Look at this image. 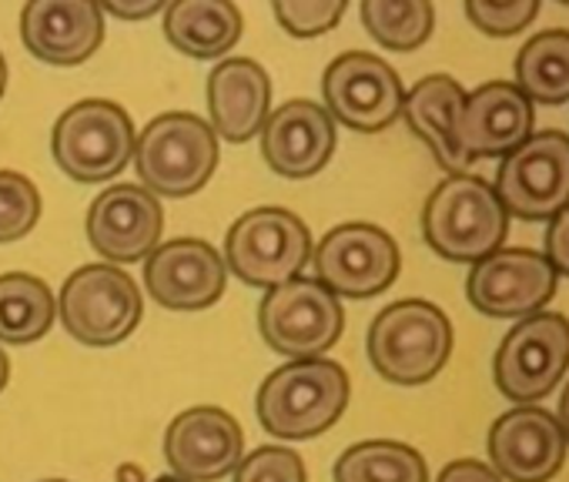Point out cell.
<instances>
[{
	"mask_svg": "<svg viewBox=\"0 0 569 482\" xmlns=\"http://www.w3.org/2000/svg\"><path fill=\"white\" fill-rule=\"evenodd\" d=\"M506 231L509 214L496 188L479 174H449L426 198L422 238L446 262H482L486 255L502 249Z\"/></svg>",
	"mask_w": 569,
	"mask_h": 482,
	"instance_id": "cell-1",
	"label": "cell"
},
{
	"mask_svg": "<svg viewBox=\"0 0 569 482\" xmlns=\"http://www.w3.org/2000/svg\"><path fill=\"white\" fill-rule=\"evenodd\" d=\"M352 399L346 369L332 359L289 362L274 369L254 399L258 422L278 439H312L332 429Z\"/></svg>",
	"mask_w": 569,
	"mask_h": 482,
	"instance_id": "cell-2",
	"label": "cell"
},
{
	"mask_svg": "<svg viewBox=\"0 0 569 482\" xmlns=\"http://www.w3.org/2000/svg\"><path fill=\"white\" fill-rule=\"evenodd\" d=\"M366 349L386 382L426 385L452 355V322L426 299H402L372 319Z\"/></svg>",
	"mask_w": 569,
	"mask_h": 482,
	"instance_id": "cell-3",
	"label": "cell"
},
{
	"mask_svg": "<svg viewBox=\"0 0 569 482\" xmlns=\"http://www.w3.org/2000/svg\"><path fill=\"white\" fill-rule=\"evenodd\" d=\"M218 158V134L204 118L168 111L138 134L131 164L154 198H188L211 181Z\"/></svg>",
	"mask_w": 569,
	"mask_h": 482,
	"instance_id": "cell-4",
	"label": "cell"
},
{
	"mask_svg": "<svg viewBox=\"0 0 569 482\" xmlns=\"http://www.w3.org/2000/svg\"><path fill=\"white\" fill-rule=\"evenodd\" d=\"M224 269L251 289L302 279L312 262L309 224L289 208H251L224 234Z\"/></svg>",
	"mask_w": 569,
	"mask_h": 482,
	"instance_id": "cell-5",
	"label": "cell"
},
{
	"mask_svg": "<svg viewBox=\"0 0 569 482\" xmlns=\"http://www.w3.org/2000/svg\"><path fill=\"white\" fill-rule=\"evenodd\" d=\"M134 141V121L121 104L88 98L58 118L51 131V154L68 178L81 184H101L131 164Z\"/></svg>",
	"mask_w": 569,
	"mask_h": 482,
	"instance_id": "cell-6",
	"label": "cell"
},
{
	"mask_svg": "<svg viewBox=\"0 0 569 482\" xmlns=\"http://www.w3.org/2000/svg\"><path fill=\"white\" fill-rule=\"evenodd\" d=\"M144 315L138 282L108 262L84 265L68 275L58 295V319L71 339L88 349H111L124 342Z\"/></svg>",
	"mask_w": 569,
	"mask_h": 482,
	"instance_id": "cell-7",
	"label": "cell"
},
{
	"mask_svg": "<svg viewBox=\"0 0 569 482\" xmlns=\"http://www.w3.org/2000/svg\"><path fill=\"white\" fill-rule=\"evenodd\" d=\"M346 309L322 282L316 279H292L268 295L258 305V332L264 345L292 362L326 359V352L342 339Z\"/></svg>",
	"mask_w": 569,
	"mask_h": 482,
	"instance_id": "cell-8",
	"label": "cell"
},
{
	"mask_svg": "<svg viewBox=\"0 0 569 482\" xmlns=\"http://www.w3.org/2000/svg\"><path fill=\"white\" fill-rule=\"evenodd\" d=\"M569 369V319L559 312H536L519 319L496 349V389L516 402L532 405L546 399Z\"/></svg>",
	"mask_w": 569,
	"mask_h": 482,
	"instance_id": "cell-9",
	"label": "cell"
},
{
	"mask_svg": "<svg viewBox=\"0 0 569 482\" xmlns=\"http://www.w3.org/2000/svg\"><path fill=\"white\" fill-rule=\"evenodd\" d=\"M316 282L336 299H372L382 295L402 269L396 238L369 221H349L332 228L312 249Z\"/></svg>",
	"mask_w": 569,
	"mask_h": 482,
	"instance_id": "cell-10",
	"label": "cell"
},
{
	"mask_svg": "<svg viewBox=\"0 0 569 482\" xmlns=\"http://www.w3.org/2000/svg\"><path fill=\"white\" fill-rule=\"evenodd\" d=\"M492 188L509 218L552 221L562 208H569V134H529L499 161Z\"/></svg>",
	"mask_w": 569,
	"mask_h": 482,
	"instance_id": "cell-11",
	"label": "cell"
},
{
	"mask_svg": "<svg viewBox=\"0 0 569 482\" xmlns=\"http://www.w3.org/2000/svg\"><path fill=\"white\" fill-rule=\"evenodd\" d=\"M322 98L332 121L359 131L379 134L402 118L406 88L389 61L366 51L339 54L322 78Z\"/></svg>",
	"mask_w": 569,
	"mask_h": 482,
	"instance_id": "cell-12",
	"label": "cell"
},
{
	"mask_svg": "<svg viewBox=\"0 0 569 482\" xmlns=\"http://www.w3.org/2000/svg\"><path fill=\"white\" fill-rule=\"evenodd\" d=\"M559 275L542 252L499 249L476 262L466 279V299L489 319H529L549 305Z\"/></svg>",
	"mask_w": 569,
	"mask_h": 482,
	"instance_id": "cell-13",
	"label": "cell"
},
{
	"mask_svg": "<svg viewBox=\"0 0 569 482\" xmlns=\"http://www.w3.org/2000/svg\"><path fill=\"white\" fill-rule=\"evenodd\" d=\"M84 231L108 265L144 262L164 238V208L141 184H111L91 201Z\"/></svg>",
	"mask_w": 569,
	"mask_h": 482,
	"instance_id": "cell-14",
	"label": "cell"
},
{
	"mask_svg": "<svg viewBox=\"0 0 569 482\" xmlns=\"http://www.w3.org/2000/svg\"><path fill=\"white\" fill-rule=\"evenodd\" d=\"M164 459L171 475L184 482H218L244 459V432L238 419L218 405H194L164 429Z\"/></svg>",
	"mask_w": 569,
	"mask_h": 482,
	"instance_id": "cell-15",
	"label": "cell"
},
{
	"mask_svg": "<svg viewBox=\"0 0 569 482\" xmlns=\"http://www.w3.org/2000/svg\"><path fill=\"white\" fill-rule=\"evenodd\" d=\"M228 269L214 245L201 238H174L144 259L148 295L171 312H201L224 295Z\"/></svg>",
	"mask_w": 569,
	"mask_h": 482,
	"instance_id": "cell-16",
	"label": "cell"
},
{
	"mask_svg": "<svg viewBox=\"0 0 569 482\" xmlns=\"http://www.w3.org/2000/svg\"><path fill=\"white\" fill-rule=\"evenodd\" d=\"M489 469L502 482H549L566 462V435L552 412L516 405L489 429Z\"/></svg>",
	"mask_w": 569,
	"mask_h": 482,
	"instance_id": "cell-17",
	"label": "cell"
},
{
	"mask_svg": "<svg viewBox=\"0 0 569 482\" xmlns=\"http://www.w3.org/2000/svg\"><path fill=\"white\" fill-rule=\"evenodd\" d=\"M258 138H261V158L274 174L302 181L329 164L339 134L332 114L322 104L299 98L274 108Z\"/></svg>",
	"mask_w": 569,
	"mask_h": 482,
	"instance_id": "cell-18",
	"label": "cell"
},
{
	"mask_svg": "<svg viewBox=\"0 0 569 482\" xmlns=\"http://www.w3.org/2000/svg\"><path fill=\"white\" fill-rule=\"evenodd\" d=\"M532 101L512 81H486L482 88L466 94L456 141L469 161L506 158L532 134Z\"/></svg>",
	"mask_w": 569,
	"mask_h": 482,
	"instance_id": "cell-19",
	"label": "cell"
},
{
	"mask_svg": "<svg viewBox=\"0 0 569 482\" xmlns=\"http://www.w3.org/2000/svg\"><path fill=\"white\" fill-rule=\"evenodd\" d=\"M21 41L38 61L74 68L104 44V14L94 0H31L21 11Z\"/></svg>",
	"mask_w": 569,
	"mask_h": 482,
	"instance_id": "cell-20",
	"label": "cell"
},
{
	"mask_svg": "<svg viewBox=\"0 0 569 482\" xmlns=\"http://www.w3.org/2000/svg\"><path fill=\"white\" fill-rule=\"evenodd\" d=\"M208 114L211 131L231 144L261 134L271 114V81L251 58H224L208 74Z\"/></svg>",
	"mask_w": 569,
	"mask_h": 482,
	"instance_id": "cell-21",
	"label": "cell"
},
{
	"mask_svg": "<svg viewBox=\"0 0 569 482\" xmlns=\"http://www.w3.org/2000/svg\"><path fill=\"white\" fill-rule=\"evenodd\" d=\"M466 104V91L449 74H429L422 78L402 101V118L409 131L432 151L442 171L449 174H469V158L459 151L456 124L459 111Z\"/></svg>",
	"mask_w": 569,
	"mask_h": 482,
	"instance_id": "cell-22",
	"label": "cell"
},
{
	"mask_svg": "<svg viewBox=\"0 0 569 482\" xmlns=\"http://www.w3.org/2000/svg\"><path fill=\"white\" fill-rule=\"evenodd\" d=\"M244 21L231 0H171L164 8V38L178 54L214 61L241 41Z\"/></svg>",
	"mask_w": 569,
	"mask_h": 482,
	"instance_id": "cell-23",
	"label": "cell"
},
{
	"mask_svg": "<svg viewBox=\"0 0 569 482\" xmlns=\"http://www.w3.org/2000/svg\"><path fill=\"white\" fill-rule=\"evenodd\" d=\"M58 299L44 279L28 272L0 275V345H31L51 332Z\"/></svg>",
	"mask_w": 569,
	"mask_h": 482,
	"instance_id": "cell-24",
	"label": "cell"
},
{
	"mask_svg": "<svg viewBox=\"0 0 569 482\" xmlns=\"http://www.w3.org/2000/svg\"><path fill=\"white\" fill-rule=\"evenodd\" d=\"M532 104L569 101V31H542L516 54V81Z\"/></svg>",
	"mask_w": 569,
	"mask_h": 482,
	"instance_id": "cell-25",
	"label": "cell"
},
{
	"mask_svg": "<svg viewBox=\"0 0 569 482\" xmlns=\"http://www.w3.org/2000/svg\"><path fill=\"white\" fill-rule=\"evenodd\" d=\"M336 482H429L419 449L396 439H369L349 445L332 469Z\"/></svg>",
	"mask_w": 569,
	"mask_h": 482,
	"instance_id": "cell-26",
	"label": "cell"
},
{
	"mask_svg": "<svg viewBox=\"0 0 569 482\" xmlns=\"http://www.w3.org/2000/svg\"><path fill=\"white\" fill-rule=\"evenodd\" d=\"M362 24L386 51H419L436 28V8L429 0H362Z\"/></svg>",
	"mask_w": 569,
	"mask_h": 482,
	"instance_id": "cell-27",
	"label": "cell"
},
{
	"mask_svg": "<svg viewBox=\"0 0 569 482\" xmlns=\"http://www.w3.org/2000/svg\"><path fill=\"white\" fill-rule=\"evenodd\" d=\"M41 218V191L21 171H0V245L21 241Z\"/></svg>",
	"mask_w": 569,
	"mask_h": 482,
	"instance_id": "cell-28",
	"label": "cell"
},
{
	"mask_svg": "<svg viewBox=\"0 0 569 482\" xmlns=\"http://www.w3.org/2000/svg\"><path fill=\"white\" fill-rule=\"evenodd\" d=\"M271 14L284 34L319 38L346 18V4L342 0H271Z\"/></svg>",
	"mask_w": 569,
	"mask_h": 482,
	"instance_id": "cell-29",
	"label": "cell"
},
{
	"mask_svg": "<svg viewBox=\"0 0 569 482\" xmlns=\"http://www.w3.org/2000/svg\"><path fill=\"white\" fill-rule=\"evenodd\" d=\"M539 14V0H469L466 18L489 38H512Z\"/></svg>",
	"mask_w": 569,
	"mask_h": 482,
	"instance_id": "cell-30",
	"label": "cell"
},
{
	"mask_svg": "<svg viewBox=\"0 0 569 482\" xmlns=\"http://www.w3.org/2000/svg\"><path fill=\"white\" fill-rule=\"evenodd\" d=\"M234 482H309V475L299 452L284 445H261L238 462Z\"/></svg>",
	"mask_w": 569,
	"mask_h": 482,
	"instance_id": "cell-31",
	"label": "cell"
},
{
	"mask_svg": "<svg viewBox=\"0 0 569 482\" xmlns=\"http://www.w3.org/2000/svg\"><path fill=\"white\" fill-rule=\"evenodd\" d=\"M546 262L552 265L556 275H566L569 279V208H562L549 228H546Z\"/></svg>",
	"mask_w": 569,
	"mask_h": 482,
	"instance_id": "cell-32",
	"label": "cell"
},
{
	"mask_svg": "<svg viewBox=\"0 0 569 482\" xmlns=\"http://www.w3.org/2000/svg\"><path fill=\"white\" fill-rule=\"evenodd\" d=\"M101 14L118 21H148L154 14H164V0H101Z\"/></svg>",
	"mask_w": 569,
	"mask_h": 482,
	"instance_id": "cell-33",
	"label": "cell"
},
{
	"mask_svg": "<svg viewBox=\"0 0 569 482\" xmlns=\"http://www.w3.org/2000/svg\"><path fill=\"white\" fill-rule=\"evenodd\" d=\"M436 482H502V479L479 459H456L439 472Z\"/></svg>",
	"mask_w": 569,
	"mask_h": 482,
	"instance_id": "cell-34",
	"label": "cell"
},
{
	"mask_svg": "<svg viewBox=\"0 0 569 482\" xmlns=\"http://www.w3.org/2000/svg\"><path fill=\"white\" fill-rule=\"evenodd\" d=\"M556 422H559V429H562V435H566V442H569V385H566L562 395H559V415H556Z\"/></svg>",
	"mask_w": 569,
	"mask_h": 482,
	"instance_id": "cell-35",
	"label": "cell"
},
{
	"mask_svg": "<svg viewBox=\"0 0 569 482\" xmlns=\"http://www.w3.org/2000/svg\"><path fill=\"white\" fill-rule=\"evenodd\" d=\"M118 482H144V472H141V465H134V462H124V465L118 469Z\"/></svg>",
	"mask_w": 569,
	"mask_h": 482,
	"instance_id": "cell-36",
	"label": "cell"
},
{
	"mask_svg": "<svg viewBox=\"0 0 569 482\" xmlns=\"http://www.w3.org/2000/svg\"><path fill=\"white\" fill-rule=\"evenodd\" d=\"M8 382H11V359H8L4 349H0V392L8 389Z\"/></svg>",
	"mask_w": 569,
	"mask_h": 482,
	"instance_id": "cell-37",
	"label": "cell"
},
{
	"mask_svg": "<svg viewBox=\"0 0 569 482\" xmlns=\"http://www.w3.org/2000/svg\"><path fill=\"white\" fill-rule=\"evenodd\" d=\"M4 91H8V61L0 54V101H4Z\"/></svg>",
	"mask_w": 569,
	"mask_h": 482,
	"instance_id": "cell-38",
	"label": "cell"
},
{
	"mask_svg": "<svg viewBox=\"0 0 569 482\" xmlns=\"http://www.w3.org/2000/svg\"><path fill=\"white\" fill-rule=\"evenodd\" d=\"M154 482H184V479H178V475H161V479H154Z\"/></svg>",
	"mask_w": 569,
	"mask_h": 482,
	"instance_id": "cell-39",
	"label": "cell"
},
{
	"mask_svg": "<svg viewBox=\"0 0 569 482\" xmlns=\"http://www.w3.org/2000/svg\"><path fill=\"white\" fill-rule=\"evenodd\" d=\"M44 482H64V479H44Z\"/></svg>",
	"mask_w": 569,
	"mask_h": 482,
	"instance_id": "cell-40",
	"label": "cell"
}]
</instances>
